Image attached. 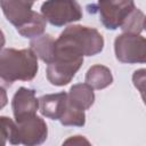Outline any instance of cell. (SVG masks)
<instances>
[{
	"mask_svg": "<svg viewBox=\"0 0 146 146\" xmlns=\"http://www.w3.org/2000/svg\"><path fill=\"white\" fill-rule=\"evenodd\" d=\"M30 1H33V2H34V1H35V0H30Z\"/></svg>",
	"mask_w": 146,
	"mask_h": 146,
	"instance_id": "7402d4cb",
	"label": "cell"
},
{
	"mask_svg": "<svg viewBox=\"0 0 146 146\" xmlns=\"http://www.w3.org/2000/svg\"><path fill=\"white\" fill-rule=\"evenodd\" d=\"M115 57L124 64L145 63L146 60V41L140 34L127 33L117 35L114 40Z\"/></svg>",
	"mask_w": 146,
	"mask_h": 146,
	"instance_id": "5b68a950",
	"label": "cell"
},
{
	"mask_svg": "<svg viewBox=\"0 0 146 146\" xmlns=\"http://www.w3.org/2000/svg\"><path fill=\"white\" fill-rule=\"evenodd\" d=\"M133 0H98L99 21L107 30L120 29L135 9Z\"/></svg>",
	"mask_w": 146,
	"mask_h": 146,
	"instance_id": "8992f818",
	"label": "cell"
},
{
	"mask_svg": "<svg viewBox=\"0 0 146 146\" xmlns=\"http://www.w3.org/2000/svg\"><path fill=\"white\" fill-rule=\"evenodd\" d=\"M144 22H145L144 13L138 8H135L120 29L127 33L140 34L144 30Z\"/></svg>",
	"mask_w": 146,
	"mask_h": 146,
	"instance_id": "e0dca14e",
	"label": "cell"
},
{
	"mask_svg": "<svg viewBox=\"0 0 146 146\" xmlns=\"http://www.w3.org/2000/svg\"><path fill=\"white\" fill-rule=\"evenodd\" d=\"M83 64V57L55 48V58L47 66V79L52 86L68 84Z\"/></svg>",
	"mask_w": 146,
	"mask_h": 146,
	"instance_id": "3957f363",
	"label": "cell"
},
{
	"mask_svg": "<svg viewBox=\"0 0 146 146\" xmlns=\"http://www.w3.org/2000/svg\"><path fill=\"white\" fill-rule=\"evenodd\" d=\"M9 141L11 145H18V131L14 120L8 116H0V145H6Z\"/></svg>",
	"mask_w": 146,
	"mask_h": 146,
	"instance_id": "5bb4252c",
	"label": "cell"
},
{
	"mask_svg": "<svg viewBox=\"0 0 146 146\" xmlns=\"http://www.w3.org/2000/svg\"><path fill=\"white\" fill-rule=\"evenodd\" d=\"M30 48L46 64H50L55 58V39L50 34H41L33 38L30 42Z\"/></svg>",
	"mask_w": 146,
	"mask_h": 146,
	"instance_id": "7c38bea8",
	"label": "cell"
},
{
	"mask_svg": "<svg viewBox=\"0 0 146 146\" xmlns=\"http://www.w3.org/2000/svg\"><path fill=\"white\" fill-rule=\"evenodd\" d=\"M86 83H88L92 89H105L113 82V75L108 67L104 65H92L86 73Z\"/></svg>",
	"mask_w": 146,
	"mask_h": 146,
	"instance_id": "4fadbf2b",
	"label": "cell"
},
{
	"mask_svg": "<svg viewBox=\"0 0 146 146\" xmlns=\"http://www.w3.org/2000/svg\"><path fill=\"white\" fill-rule=\"evenodd\" d=\"M38 70V57L31 48L0 50V87L8 88L15 81H31Z\"/></svg>",
	"mask_w": 146,
	"mask_h": 146,
	"instance_id": "6da1fadb",
	"label": "cell"
},
{
	"mask_svg": "<svg viewBox=\"0 0 146 146\" xmlns=\"http://www.w3.org/2000/svg\"><path fill=\"white\" fill-rule=\"evenodd\" d=\"M132 82H133L135 87L140 91V94L143 96V94H144V86H145V70L144 68L135 71L133 75H132Z\"/></svg>",
	"mask_w": 146,
	"mask_h": 146,
	"instance_id": "ac0fdd59",
	"label": "cell"
},
{
	"mask_svg": "<svg viewBox=\"0 0 146 146\" xmlns=\"http://www.w3.org/2000/svg\"><path fill=\"white\" fill-rule=\"evenodd\" d=\"M47 26V21L44 19V17L38 13H35V15L33 16V18L26 23L24 26L17 29V32L27 39H33L36 38L41 34H43L44 30Z\"/></svg>",
	"mask_w": 146,
	"mask_h": 146,
	"instance_id": "9a60e30c",
	"label": "cell"
},
{
	"mask_svg": "<svg viewBox=\"0 0 146 146\" xmlns=\"http://www.w3.org/2000/svg\"><path fill=\"white\" fill-rule=\"evenodd\" d=\"M11 108L15 120L36 114L39 110V99L35 97V91L25 87L18 88L13 97Z\"/></svg>",
	"mask_w": 146,
	"mask_h": 146,
	"instance_id": "9c48e42d",
	"label": "cell"
},
{
	"mask_svg": "<svg viewBox=\"0 0 146 146\" xmlns=\"http://www.w3.org/2000/svg\"><path fill=\"white\" fill-rule=\"evenodd\" d=\"M5 43H6V39H5V34H3V32L0 30V50L3 48V46H5Z\"/></svg>",
	"mask_w": 146,
	"mask_h": 146,
	"instance_id": "44dd1931",
	"label": "cell"
},
{
	"mask_svg": "<svg viewBox=\"0 0 146 146\" xmlns=\"http://www.w3.org/2000/svg\"><path fill=\"white\" fill-rule=\"evenodd\" d=\"M59 122L65 127H83L86 124L84 111L73 107L67 100V106L64 114L59 119Z\"/></svg>",
	"mask_w": 146,
	"mask_h": 146,
	"instance_id": "2e32d148",
	"label": "cell"
},
{
	"mask_svg": "<svg viewBox=\"0 0 146 146\" xmlns=\"http://www.w3.org/2000/svg\"><path fill=\"white\" fill-rule=\"evenodd\" d=\"M33 1L30 0H0V7L7 21L16 30L29 23L36 11L32 10Z\"/></svg>",
	"mask_w": 146,
	"mask_h": 146,
	"instance_id": "ba28073f",
	"label": "cell"
},
{
	"mask_svg": "<svg viewBox=\"0 0 146 146\" xmlns=\"http://www.w3.org/2000/svg\"><path fill=\"white\" fill-rule=\"evenodd\" d=\"M55 47L82 57L95 56L103 50L104 38L94 27L70 25L55 40Z\"/></svg>",
	"mask_w": 146,
	"mask_h": 146,
	"instance_id": "7a4b0ae2",
	"label": "cell"
},
{
	"mask_svg": "<svg viewBox=\"0 0 146 146\" xmlns=\"http://www.w3.org/2000/svg\"><path fill=\"white\" fill-rule=\"evenodd\" d=\"M67 100L73 107L86 111L90 108L95 103L94 89L88 83L73 84L67 94Z\"/></svg>",
	"mask_w": 146,
	"mask_h": 146,
	"instance_id": "8fae6325",
	"label": "cell"
},
{
	"mask_svg": "<svg viewBox=\"0 0 146 146\" xmlns=\"http://www.w3.org/2000/svg\"><path fill=\"white\" fill-rule=\"evenodd\" d=\"M8 103V97L6 92V88L0 87V110H2Z\"/></svg>",
	"mask_w": 146,
	"mask_h": 146,
	"instance_id": "ffe728a7",
	"label": "cell"
},
{
	"mask_svg": "<svg viewBox=\"0 0 146 146\" xmlns=\"http://www.w3.org/2000/svg\"><path fill=\"white\" fill-rule=\"evenodd\" d=\"M18 131L19 144L26 146H36L46 141L48 128L43 119L36 114L15 120Z\"/></svg>",
	"mask_w": 146,
	"mask_h": 146,
	"instance_id": "52a82bcc",
	"label": "cell"
},
{
	"mask_svg": "<svg viewBox=\"0 0 146 146\" xmlns=\"http://www.w3.org/2000/svg\"><path fill=\"white\" fill-rule=\"evenodd\" d=\"M64 144H74V145H81V144H90L89 140H87L83 136H73L64 141Z\"/></svg>",
	"mask_w": 146,
	"mask_h": 146,
	"instance_id": "d6986e66",
	"label": "cell"
},
{
	"mask_svg": "<svg viewBox=\"0 0 146 146\" xmlns=\"http://www.w3.org/2000/svg\"><path fill=\"white\" fill-rule=\"evenodd\" d=\"M67 106V94L57 92V94H47L39 98V111L40 113L50 119L58 120L65 112Z\"/></svg>",
	"mask_w": 146,
	"mask_h": 146,
	"instance_id": "30bf717a",
	"label": "cell"
},
{
	"mask_svg": "<svg viewBox=\"0 0 146 146\" xmlns=\"http://www.w3.org/2000/svg\"><path fill=\"white\" fill-rule=\"evenodd\" d=\"M41 15L52 26L60 27L82 18V8L76 0H46Z\"/></svg>",
	"mask_w": 146,
	"mask_h": 146,
	"instance_id": "277c9868",
	"label": "cell"
}]
</instances>
